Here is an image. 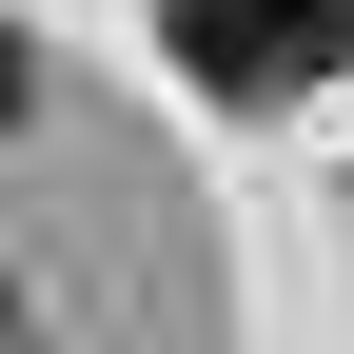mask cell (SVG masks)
<instances>
[{
  "label": "cell",
  "mask_w": 354,
  "mask_h": 354,
  "mask_svg": "<svg viewBox=\"0 0 354 354\" xmlns=\"http://www.w3.org/2000/svg\"><path fill=\"white\" fill-rule=\"evenodd\" d=\"M20 99H39V59H20V20H0V118H20Z\"/></svg>",
  "instance_id": "cell-2"
},
{
  "label": "cell",
  "mask_w": 354,
  "mask_h": 354,
  "mask_svg": "<svg viewBox=\"0 0 354 354\" xmlns=\"http://www.w3.org/2000/svg\"><path fill=\"white\" fill-rule=\"evenodd\" d=\"M177 79L197 99H315V79H354V0H158Z\"/></svg>",
  "instance_id": "cell-1"
}]
</instances>
